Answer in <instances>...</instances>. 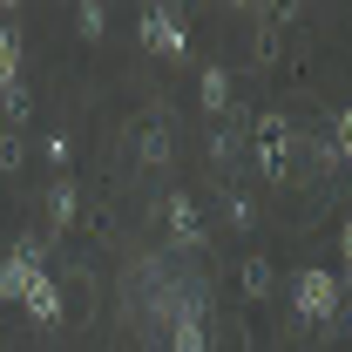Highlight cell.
Masks as SVG:
<instances>
[{
    "mask_svg": "<svg viewBox=\"0 0 352 352\" xmlns=\"http://www.w3.org/2000/svg\"><path fill=\"white\" fill-rule=\"evenodd\" d=\"M75 28H82L88 41H95V34H102V28H109V14H102V7H95V0H82V7H75Z\"/></svg>",
    "mask_w": 352,
    "mask_h": 352,
    "instance_id": "cell-10",
    "label": "cell"
},
{
    "mask_svg": "<svg viewBox=\"0 0 352 352\" xmlns=\"http://www.w3.org/2000/svg\"><path fill=\"white\" fill-rule=\"evenodd\" d=\"M7 88H21V34L14 28H0V95Z\"/></svg>",
    "mask_w": 352,
    "mask_h": 352,
    "instance_id": "cell-7",
    "label": "cell"
},
{
    "mask_svg": "<svg viewBox=\"0 0 352 352\" xmlns=\"http://www.w3.org/2000/svg\"><path fill=\"white\" fill-rule=\"evenodd\" d=\"M258 156H264L271 176L285 170V122H278V116H258Z\"/></svg>",
    "mask_w": 352,
    "mask_h": 352,
    "instance_id": "cell-6",
    "label": "cell"
},
{
    "mask_svg": "<svg viewBox=\"0 0 352 352\" xmlns=\"http://www.w3.org/2000/svg\"><path fill=\"white\" fill-rule=\"evenodd\" d=\"M292 305H298V318H339V278L332 271H298V285H292Z\"/></svg>",
    "mask_w": 352,
    "mask_h": 352,
    "instance_id": "cell-2",
    "label": "cell"
},
{
    "mask_svg": "<svg viewBox=\"0 0 352 352\" xmlns=\"http://www.w3.org/2000/svg\"><path fill=\"white\" fill-rule=\"evenodd\" d=\"M0 298H7V292H0Z\"/></svg>",
    "mask_w": 352,
    "mask_h": 352,
    "instance_id": "cell-12",
    "label": "cell"
},
{
    "mask_svg": "<svg viewBox=\"0 0 352 352\" xmlns=\"http://www.w3.org/2000/svg\"><path fill=\"white\" fill-rule=\"evenodd\" d=\"M163 217H170V230H176V244H183V251H190V244H204V223H197V204H190L183 190H170Z\"/></svg>",
    "mask_w": 352,
    "mask_h": 352,
    "instance_id": "cell-4",
    "label": "cell"
},
{
    "mask_svg": "<svg viewBox=\"0 0 352 352\" xmlns=\"http://www.w3.org/2000/svg\"><path fill=\"white\" fill-rule=\"evenodd\" d=\"M197 95H204L210 116H223V109H230V75H223V68H204V88H197Z\"/></svg>",
    "mask_w": 352,
    "mask_h": 352,
    "instance_id": "cell-8",
    "label": "cell"
},
{
    "mask_svg": "<svg viewBox=\"0 0 352 352\" xmlns=\"http://www.w3.org/2000/svg\"><path fill=\"white\" fill-rule=\"evenodd\" d=\"M170 352H210V339H204V318H197V298H183V311H176Z\"/></svg>",
    "mask_w": 352,
    "mask_h": 352,
    "instance_id": "cell-5",
    "label": "cell"
},
{
    "mask_svg": "<svg viewBox=\"0 0 352 352\" xmlns=\"http://www.w3.org/2000/svg\"><path fill=\"white\" fill-rule=\"evenodd\" d=\"M271 285V264L264 258H244V292H264Z\"/></svg>",
    "mask_w": 352,
    "mask_h": 352,
    "instance_id": "cell-11",
    "label": "cell"
},
{
    "mask_svg": "<svg viewBox=\"0 0 352 352\" xmlns=\"http://www.w3.org/2000/svg\"><path fill=\"white\" fill-rule=\"evenodd\" d=\"M0 292H7V298H21L41 325L61 318V292H54V278L41 271V244H34V237H28V244H14V251L0 258Z\"/></svg>",
    "mask_w": 352,
    "mask_h": 352,
    "instance_id": "cell-1",
    "label": "cell"
},
{
    "mask_svg": "<svg viewBox=\"0 0 352 352\" xmlns=\"http://www.w3.org/2000/svg\"><path fill=\"white\" fill-rule=\"evenodd\" d=\"M47 217H54V230H68V217H75V183H54L47 190Z\"/></svg>",
    "mask_w": 352,
    "mask_h": 352,
    "instance_id": "cell-9",
    "label": "cell"
},
{
    "mask_svg": "<svg viewBox=\"0 0 352 352\" xmlns=\"http://www.w3.org/2000/svg\"><path fill=\"white\" fill-rule=\"evenodd\" d=\"M135 34H142L149 54H183V21L163 14V7H142V28H135Z\"/></svg>",
    "mask_w": 352,
    "mask_h": 352,
    "instance_id": "cell-3",
    "label": "cell"
}]
</instances>
